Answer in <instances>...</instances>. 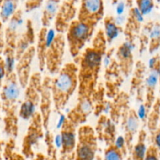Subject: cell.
Returning a JSON list of instances; mask_svg holds the SVG:
<instances>
[{"label": "cell", "mask_w": 160, "mask_h": 160, "mask_svg": "<svg viewBox=\"0 0 160 160\" xmlns=\"http://www.w3.org/2000/svg\"><path fill=\"white\" fill-rule=\"evenodd\" d=\"M155 22L150 21L146 23L141 31V34L140 35V52H143L146 48H147L149 42V34H150L152 28L153 27Z\"/></svg>", "instance_id": "f1b7e54d"}, {"label": "cell", "mask_w": 160, "mask_h": 160, "mask_svg": "<svg viewBox=\"0 0 160 160\" xmlns=\"http://www.w3.org/2000/svg\"><path fill=\"white\" fill-rule=\"evenodd\" d=\"M134 44L133 42H125L119 47L116 52V57L119 61V66L122 73L128 77L133 69V51L134 49Z\"/></svg>", "instance_id": "5bb4252c"}, {"label": "cell", "mask_w": 160, "mask_h": 160, "mask_svg": "<svg viewBox=\"0 0 160 160\" xmlns=\"http://www.w3.org/2000/svg\"><path fill=\"white\" fill-rule=\"evenodd\" d=\"M43 0H27L26 2V11L31 12L34 9H37L42 4Z\"/></svg>", "instance_id": "836d02e7"}, {"label": "cell", "mask_w": 160, "mask_h": 160, "mask_svg": "<svg viewBox=\"0 0 160 160\" xmlns=\"http://www.w3.org/2000/svg\"><path fill=\"white\" fill-rule=\"evenodd\" d=\"M97 150V136L93 128L86 124L78 127L75 150V160H95Z\"/></svg>", "instance_id": "8992f818"}, {"label": "cell", "mask_w": 160, "mask_h": 160, "mask_svg": "<svg viewBox=\"0 0 160 160\" xmlns=\"http://www.w3.org/2000/svg\"><path fill=\"white\" fill-rule=\"evenodd\" d=\"M31 160H50L49 158L47 157L46 155H44L43 153H36L35 156H34V158H32Z\"/></svg>", "instance_id": "8d00e7d4"}, {"label": "cell", "mask_w": 160, "mask_h": 160, "mask_svg": "<svg viewBox=\"0 0 160 160\" xmlns=\"http://www.w3.org/2000/svg\"><path fill=\"white\" fill-rule=\"evenodd\" d=\"M6 73V67H5V61H3L0 59V81L4 78Z\"/></svg>", "instance_id": "d590c367"}, {"label": "cell", "mask_w": 160, "mask_h": 160, "mask_svg": "<svg viewBox=\"0 0 160 160\" xmlns=\"http://www.w3.org/2000/svg\"><path fill=\"white\" fill-rule=\"evenodd\" d=\"M143 21H144V16L138 10L137 8H131L125 30L127 42L133 43V39L134 38L135 34H137L141 31V23Z\"/></svg>", "instance_id": "2e32d148"}, {"label": "cell", "mask_w": 160, "mask_h": 160, "mask_svg": "<svg viewBox=\"0 0 160 160\" xmlns=\"http://www.w3.org/2000/svg\"><path fill=\"white\" fill-rule=\"evenodd\" d=\"M103 17V0H81L77 20L95 29Z\"/></svg>", "instance_id": "9c48e42d"}, {"label": "cell", "mask_w": 160, "mask_h": 160, "mask_svg": "<svg viewBox=\"0 0 160 160\" xmlns=\"http://www.w3.org/2000/svg\"><path fill=\"white\" fill-rule=\"evenodd\" d=\"M17 0H3L0 9V17L3 22L7 21L17 11Z\"/></svg>", "instance_id": "484cf974"}, {"label": "cell", "mask_w": 160, "mask_h": 160, "mask_svg": "<svg viewBox=\"0 0 160 160\" xmlns=\"http://www.w3.org/2000/svg\"><path fill=\"white\" fill-rule=\"evenodd\" d=\"M78 88V68L75 62H67L51 78L53 104L57 113L65 109L69 100Z\"/></svg>", "instance_id": "7a4b0ae2"}, {"label": "cell", "mask_w": 160, "mask_h": 160, "mask_svg": "<svg viewBox=\"0 0 160 160\" xmlns=\"http://www.w3.org/2000/svg\"><path fill=\"white\" fill-rule=\"evenodd\" d=\"M59 6L60 0H47L45 2L42 16V28H48L53 19L57 15Z\"/></svg>", "instance_id": "7402d4cb"}, {"label": "cell", "mask_w": 160, "mask_h": 160, "mask_svg": "<svg viewBox=\"0 0 160 160\" xmlns=\"http://www.w3.org/2000/svg\"><path fill=\"white\" fill-rule=\"evenodd\" d=\"M45 143L46 145V156L50 160H58L57 153H56V142H55L53 136L50 132V130L45 131Z\"/></svg>", "instance_id": "83f0119b"}, {"label": "cell", "mask_w": 160, "mask_h": 160, "mask_svg": "<svg viewBox=\"0 0 160 160\" xmlns=\"http://www.w3.org/2000/svg\"><path fill=\"white\" fill-rule=\"evenodd\" d=\"M42 80L39 72L31 74L29 82L25 88L24 98L19 110V116L22 120H30L37 112L40 103Z\"/></svg>", "instance_id": "277c9868"}, {"label": "cell", "mask_w": 160, "mask_h": 160, "mask_svg": "<svg viewBox=\"0 0 160 160\" xmlns=\"http://www.w3.org/2000/svg\"><path fill=\"white\" fill-rule=\"evenodd\" d=\"M17 76L13 73H10V78L3 90V98L9 105H14L17 102L20 94V85Z\"/></svg>", "instance_id": "e0dca14e"}, {"label": "cell", "mask_w": 160, "mask_h": 160, "mask_svg": "<svg viewBox=\"0 0 160 160\" xmlns=\"http://www.w3.org/2000/svg\"><path fill=\"white\" fill-rule=\"evenodd\" d=\"M104 33L108 44H111L119 35L122 28L115 22L114 17H106L104 18Z\"/></svg>", "instance_id": "cb8c5ba5"}, {"label": "cell", "mask_w": 160, "mask_h": 160, "mask_svg": "<svg viewBox=\"0 0 160 160\" xmlns=\"http://www.w3.org/2000/svg\"><path fill=\"white\" fill-rule=\"evenodd\" d=\"M58 160H75V154L73 153V154L67 155V156H59Z\"/></svg>", "instance_id": "74e56055"}, {"label": "cell", "mask_w": 160, "mask_h": 160, "mask_svg": "<svg viewBox=\"0 0 160 160\" xmlns=\"http://www.w3.org/2000/svg\"><path fill=\"white\" fill-rule=\"evenodd\" d=\"M36 54L35 47L34 45L30 47L18 59L17 65V79L21 88H26L31 78V65L33 59Z\"/></svg>", "instance_id": "4fadbf2b"}, {"label": "cell", "mask_w": 160, "mask_h": 160, "mask_svg": "<svg viewBox=\"0 0 160 160\" xmlns=\"http://www.w3.org/2000/svg\"><path fill=\"white\" fill-rule=\"evenodd\" d=\"M44 131L42 117L37 111L30 120V124L22 142L21 154L26 159H31L35 156L36 148L45 136Z\"/></svg>", "instance_id": "52a82bcc"}, {"label": "cell", "mask_w": 160, "mask_h": 160, "mask_svg": "<svg viewBox=\"0 0 160 160\" xmlns=\"http://www.w3.org/2000/svg\"><path fill=\"white\" fill-rule=\"evenodd\" d=\"M126 156L127 154L113 144L105 148L102 160H124V158Z\"/></svg>", "instance_id": "4316f807"}, {"label": "cell", "mask_w": 160, "mask_h": 160, "mask_svg": "<svg viewBox=\"0 0 160 160\" xmlns=\"http://www.w3.org/2000/svg\"><path fill=\"white\" fill-rule=\"evenodd\" d=\"M158 92L160 93V67L158 69Z\"/></svg>", "instance_id": "f35d334b"}, {"label": "cell", "mask_w": 160, "mask_h": 160, "mask_svg": "<svg viewBox=\"0 0 160 160\" xmlns=\"http://www.w3.org/2000/svg\"><path fill=\"white\" fill-rule=\"evenodd\" d=\"M35 33L31 20L27 21L26 31L18 42L17 48V58L19 59L28 48L32 46L35 42Z\"/></svg>", "instance_id": "ffe728a7"}, {"label": "cell", "mask_w": 160, "mask_h": 160, "mask_svg": "<svg viewBox=\"0 0 160 160\" xmlns=\"http://www.w3.org/2000/svg\"><path fill=\"white\" fill-rule=\"evenodd\" d=\"M160 48V23L155 22L149 34V42L147 50L153 56Z\"/></svg>", "instance_id": "d4e9b609"}, {"label": "cell", "mask_w": 160, "mask_h": 160, "mask_svg": "<svg viewBox=\"0 0 160 160\" xmlns=\"http://www.w3.org/2000/svg\"><path fill=\"white\" fill-rule=\"evenodd\" d=\"M126 160H132V159H131V157H130V156H129L128 157H127V159H126Z\"/></svg>", "instance_id": "b9f144b4"}, {"label": "cell", "mask_w": 160, "mask_h": 160, "mask_svg": "<svg viewBox=\"0 0 160 160\" xmlns=\"http://www.w3.org/2000/svg\"><path fill=\"white\" fill-rule=\"evenodd\" d=\"M95 160H102V157H100V156H97V158H96Z\"/></svg>", "instance_id": "ab89813d"}, {"label": "cell", "mask_w": 160, "mask_h": 160, "mask_svg": "<svg viewBox=\"0 0 160 160\" xmlns=\"http://www.w3.org/2000/svg\"><path fill=\"white\" fill-rule=\"evenodd\" d=\"M46 45L45 68L50 74L56 75L63 67V59L66 45V39L64 34L57 33L53 28L47 30Z\"/></svg>", "instance_id": "3957f363"}, {"label": "cell", "mask_w": 160, "mask_h": 160, "mask_svg": "<svg viewBox=\"0 0 160 160\" xmlns=\"http://www.w3.org/2000/svg\"><path fill=\"white\" fill-rule=\"evenodd\" d=\"M93 98L90 97H78L76 106L67 112L66 118L78 128L85 123L87 117L92 112Z\"/></svg>", "instance_id": "8fae6325"}, {"label": "cell", "mask_w": 160, "mask_h": 160, "mask_svg": "<svg viewBox=\"0 0 160 160\" xmlns=\"http://www.w3.org/2000/svg\"><path fill=\"white\" fill-rule=\"evenodd\" d=\"M48 28H42L38 34L37 45L35 47L36 55L39 62V67L40 71H43L45 68V53H46V33Z\"/></svg>", "instance_id": "44dd1931"}, {"label": "cell", "mask_w": 160, "mask_h": 160, "mask_svg": "<svg viewBox=\"0 0 160 160\" xmlns=\"http://www.w3.org/2000/svg\"><path fill=\"white\" fill-rule=\"evenodd\" d=\"M147 132L144 129L140 130L137 134L136 142L133 145L130 151V157L132 160H144L146 151H147Z\"/></svg>", "instance_id": "d6986e66"}, {"label": "cell", "mask_w": 160, "mask_h": 160, "mask_svg": "<svg viewBox=\"0 0 160 160\" xmlns=\"http://www.w3.org/2000/svg\"><path fill=\"white\" fill-rule=\"evenodd\" d=\"M151 137V141H152V145H155L157 148L160 151V122L158 128L155 130L154 134Z\"/></svg>", "instance_id": "d6a6232c"}, {"label": "cell", "mask_w": 160, "mask_h": 160, "mask_svg": "<svg viewBox=\"0 0 160 160\" xmlns=\"http://www.w3.org/2000/svg\"><path fill=\"white\" fill-rule=\"evenodd\" d=\"M94 30L78 20L72 21L66 31L65 39L72 57L76 59L81 55L83 48L92 38Z\"/></svg>", "instance_id": "5b68a950"}, {"label": "cell", "mask_w": 160, "mask_h": 160, "mask_svg": "<svg viewBox=\"0 0 160 160\" xmlns=\"http://www.w3.org/2000/svg\"><path fill=\"white\" fill-rule=\"evenodd\" d=\"M146 66L142 61H138L136 64V69L132 80V92L137 93L138 100L144 102L143 96L144 93V81H145Z\"/></svg>", "instance_id": "ac0fdd59"}, {"label": "cell", "mask_w": 160, "mask_h": 160, "mask_svg": "<svg viewBox=\"0 0 160 160\" xmlns=\"http://www.w3.org/2000/svg\"><path fill=\"white\" fill-rule=\"evenodd\" d=\"M52 104H53V98H52L51 93V78L50 77H45L42 80L40 103L39 106L40 109L39 112L42 117L45 131L49 130Z\"/></svg>", "instance_id": "7c38bea8"}, {"label": "cell", "mask_w": 160, "mask_h": 160, "mask_svg": "<svg viewBox=\"0 0 160 160\" xmlns=\"http://www.w3.org/2000/svg\"><path fill=\"white\" fill-rule=\"evenodd\" d=\"M125 2H119L116 4V13L117 16H120L123 13L125 10Z\"/></svg>", "instance_id": "e575fe53"}, {"label": "cell", "mask_w": 160, "mask_h": 160, "mask_svg": "<svg viewBox=\"0 0 160 160\" xmlns=\"http://www.w3.org/2000/svg\"><path fill=\"white\" fill-rule=\"evenodd\" d=\"M119 0H113V4H117Z\"/></svg>", "instance_id": "60d3db41"}, {"label": "cell", "mask_w": 160, "mask_h": 160, "mask_svg": "<svg viewBox=\"0 0 160 160\" xmlns=\"http://www.w3.org/2000/svg\"><path fill=\"white\" fill-rule=\"evenodd\" d=\"M77 127L67 118L61 127L59 138L61 151L60 156H67L75 153L77 142Z\"/></svg>", "instance_id": "30bf717a"}, {"label": "cell", "mask_w": 160, "mask_h": 160, "mask_svg": "<svg viewBox=\"0 0 160 160\" xmlns=\"http://www.w3.org/2000/svg\"><path fill=\"white\" fill-rule=\"evenodd\" d=\"M144 160H160V151L155 145L151 144L147 148Z\"/></svg>", "instance_id": "4dcf8cb0"}, {"label": "cell", "mask_w": 160, "mask_h": 160, "mask_svg": "<svg viewBox=\"0 0 160 160\" xmlns=\"http://www.w3.org/2000/svg\"><path fill=\"white\" fill-rule=\"evenodd\" d=\"M107 43L104 31L100 30L94 36L92 45L84 49L78 56V97H92L95 93Z\"/></svg>", "instance_id": "6da1fadb"}, {"label": "cell", "mask_w": 160, "mask_h": 160, "mask_svg": "<svg viewBox=\"0 0 160 160\" xmlns=\"http://www.w3.org/2000/svg\"><path fill=\"white\" fill-rule=\"evenodd\" d=\"M6 160H26V158L22 154L14 152L13 147L11 146L9 149L6 150Z\"/></svg>", "instance_id": "1f68e13d"}, {"label": "cell", "mask_w": 160, "mask_h": 160, "mask_svg": "<svg viewBox=\"0 0 160 160\" xmlns=\"http://www.w3.org/2000/svg\"><path fill=\"white\" fill-rule=\"evenodd\" d=\"M140 118L134 109H130L124 122V139L126 145L128 152L133 148V141L136 133L139 132Z\"/></svg>", "instance_id": "9a60e30c"}, {"label": "cell", "mask_w": 160, "mask_h": 160, "mask_svg": "<svg viewBox=\"0 0 160 160\" xmlns=\"http://www.w3.org/2000/svg\"><path fill=\"white\" fill-rule=\"evenodd\" d=\"M136 7L144 17L150 13L155 7V0H136Z\"/></svg>", "instance_id": "f546056e"}, {"label": "cell", "mask_w": 160, "mask_h": 160, "mask_svg": "<svg viewBox=\"0 0 160 160\" xmlns=\"http://www.w3.org/2000/svg\"><path fill=\"white\" fill-rule=\"evenodd\" d=\"M3 0H0V5L2 4V2H3Z\"/></svg>", "instance_id": "7bdbcfd3"}, {"label": "cell", "mask_w": 160, "mask_h": 160, "mask_svg": "<svg viewBox=\"0 0 160 160\" xmlns=\"http://www.w3.org/2000/svg\"><path fill=\"white\" fill-rule=\"evenodd\" d=\"M160 122V97L157 98L146 118L147 130L152 136L158 128Z\"/></svg>", "instance_id": "603a6c76"}, {"label": "cell", "mask_w": 160, "mask_h": 160, "mask_svg": "<svg viewBox=\"0 0 160 160\" xmlns=\"http://www.w3.org/2000/svg\"><path fill=\"white\" fill-rule=\"evenodd\" d=\"M160 67V55L155 54L148 61L149 72L144 81V105L147 114L156 100L155 92L158 85V69Z\"/></svg>", "instance_id": "ba28073f"}]
</instances>
